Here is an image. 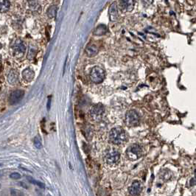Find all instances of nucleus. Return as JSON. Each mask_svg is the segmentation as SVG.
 Masks as SVG:
<instances>
[{"label": "nucleus", "mask_w": 196, "mask_h": 196, "mask_svg": "<svg viewBox=\"0 0 196 196\" xmlns=\"http://www.w3.org/2000/svg\"><path fill=\"white\" fill-rule=\"evenodd\" d=\"M125 122L128 126H137L139 124V116L137 112L133 110L128 111L125 116Z\"/></svg>", "instance_id": "obj_4"}, {"label": "nucleus", "mask_w": 196, "mask_h": 196, "mask_svg": "<svg viewBox=\"0 0 196 196\" xmlns=\"http://www.w3.org/2000/svg\"><path fill=\"white\" fill-rule=\"evenodd\" d=\"M27 180H28L30 183H34V184L37 185V186H38L39 187H41V188H44V187H45L44 184L43 183H41V182L35 180V179H32L31 177H28V176H27Z\"/></svg>", "instance_id": "obj_19"}, {"label": "nucleus", "mask_w": 196, "mask_h": 196, "mask_svg": "<svg viewBox=\"0 0 196 196\" xmlns=\"http://www.w3.org/2000/svg\"><path fill=\"white\" fill-rule=\"evenodd\" d=\"M107 27L104 24H100L95 29L93 33L95 35H103L107 33Z\"/></svg>", "instance_id": "obj_15"}, {"label": "nucleus", "mask_w": 196, "mask_h": 196, "mask_svg": "<svg viewBox=\"0 0 196 196\" xmlns=\"http://www.w3.org/2000/svg\"><path fill=\"white\" fill-rule=\"evenodd\" d=\"M126 153L129 159L133 161V160L137 159V158H139L141 156L142 149H141V147L139 145L133 144L130 146V147H128V148L127 149Z\"/></svg>", "instance_id": "obj_5"}, {"label": "nucleus", "mask_w": 196, "mask_h": 196, "mask_svg": "<svg viewBox=\"0 0 196 196\" xmlns=\"http://www.w3.org/2000/svg\"><path fill=\"white\" fill-rule=\"evenodd\" d=\"M106 78L105 71L100 67H95L92 68L90 72V78L95 83H100Z\"/></svg>", "instance_id": "obj_2"}, {"label": "nucleus", "mask_w": 196, "mask_h": 196, "mask_svg": "<svg viewBox=\"0 0 196 196\" xmlns=\"http://www.w3.org/2000/svg\"><path fill=\"white\" fill-rule=\"evenodd\" d=\"M16 195H16V192H15V190H12V192H11V196H16Z\"/></svg>", "instance_id": "obj_23"}, {"label": "nucleus", "mask_w": 196, "mask_h": 196, "mask_svg": "<svg viewBox=\"0 0 196 196\" xmlns=\"http://www.w3.org/2000/svg\"><path fill=\"white\" fill-rule=\"evenodd\" d=\"M47 196H50V195H48Z\"/></svg>", "instance_id": "obj_25"}, {"label": "nucleus", "mask_w": 196, "mask_h": 196, "mask_svg": "<svg viewBox=\"0 0 196 196\" xmlns=\"http://www.w3.org/2000/svg\"><path fill=\"white\" fill-rule=\"evenodd\" d=\"M8 82L10 85H16L19 82V74L16 70H10L8 75Z\"/></svg>", "instance_id": "obj_12"}, {"label": "nucleus", "mask_w": 196, "mask_h": 196, "mask_svg": "<svg viewBox=\"0 0 196 196\" xmlns=\"http://www.w3.org/2000/svg\"><path fill=\"white\" fill-rule=\"evenodd\" d=\"M128 191L131 195L132 196H137L142 191V185L141 183L138 181L133 182L132 185L128 189Z\"/></svg>", "instance_id": "obj_10"}, {"label": "nucleus", "mask_w": 196, "mask_h": 196, "mask_svg": "<svg viewBox=\"0 0 196 196\" xmlns=\"http://www.w3.org/2000/svg\"><path fill=\"white\" fill-rule=\"evenodd\" d=\"M91 115L95 118H99L104 113V107L101 104H97L91 108Z\"/></svg>", "instance_id": "obj_9"}, {"label": "nucleus", "mask_w": 196, "mask_h": 196, "mask_svg": "<svg viewBox=\"0 0 196 196\" xmlns=\"http://www.w3.org/2000/svg\"><path fill=\"white\" fill-rule=\"evenodd\" d=\"M20 183H21V185H22V187H25V188H27V186H25V185H24V184H25V183H22V182H21Z\"/></svg>", "instance_id": "obj_24"}, {"label": "nucleus", "mask_w": 196, "mask_h": 196, "mask_svg": "<svg viewBox=\"0 0 196 196\" xmlns=\"http://www.w3.org/2000/svg\"><path fill=\"white\" fill-rule=\"evenodd\" d=\"M120 158V155L118 151L114 149H111L105 155V161L109 165H114L117 164Z\"/></svg>", "instance_id": "obj_3"}, {"label": "nucleus", "mask_w": 196, "mask_h": 196, "mask_svg": "<svg viewBox=\"0 0 196 196\" xmlns=\"http://www.w3.org/2000/svg\"><path fill=\"white\" fill-rule=\"evenodd\" d=\"M108 13H109L110 19L113 22H115L118 19V9H117V2H113L110 6L109 10H108Z\"/></svg>", "instance_id": "obj_11"}, {"label": "nucleus", "mask_w": 196, "mask_h": 196, "mask_svg": "<svg viewBox=\"0 0 196 196\" xmlns=\"http://www.w3.org/2000/svg\"><path fill=\"white\" fill-rule=\"evenodd\" d=\"M35 77V72L30 69H26L22 72V78L27 82H30Z\"/></svg>", "instance_id": "obj_13"}, {"label": "nucleus", "mask_w": 196, "mask_h": 196, "mask_svg": "<svg viewBox=\"0 0 196 196\" xmlns=\"http://www.w3.org/2000/svg\"><path fill=\"white\" fill-rule=\"evenodd\" d=\"M135 6L134 0H120L119 7L124 12H131Z\"/></svg>", "instance_id": "obj_8"}, {"label": "nucleus", "mask_w": 196, "mask_h": 196, "mask_svg": "<svg viewBox=\"0 0 196 196\" xmlns=\"http://www.w3.org/2000/svg\"><path fill=\"white\" fill-rule=\"evenodd\" d=\"M58 8L56 5H52L49 7L47 10V16L49 19H52V18L56 17V13H57Z\"/></svg>", "instance_id": "obj_17"}, {"label": "nucleus", "mask_w": 196, "mask_h": 196, "mask_svg": "<svg viewBox=\"0 0 196 196\" xmlns=\"http://www.w3.org/2000/svg\"><path fill=\"white\" fill-rule=\"evenodd\" d=\"M34 145H35V147L38 149H41V147H42L41 139L38 136H35V139H34Z\"/></svg>", "instance_id": "obj_20"}, {"label": "nucleus", "mask_w": 196, "mask_h": 196, "mask_svg": "<svg viewBox=\"0 0 196 196\" xmlns=\"http://www.w3.org/2000/svg\"><path fill=\"white\" fill-rule=\"evenodd\" d=\"M98 51H99V49H98L97 47L95 46V45H91L85 49V54L89 57H94L96 55H97Z\"/></svg>", "instance_id": "obj_14"}, {"label": "nucleus", "mask_w": 196, "mask_h": 196, "mask_svg": "<svg viewBox=\"0 0 196 196\" xmlns=\"http://www.w3.org/2000/svg\"><path fill=\"white\" fill-rule=\"evenodd\" d=\"M50 105H51V97H49V98H48V103H47L48 110H49V108H50Z\"/></svg>", "instance_id": "obj_22"}, {"label": "nucleus", "mask_w": 196, "mask_h": 196, "mask_svg": "<svg viewBox=\"0 0 196 196\" xmlns=\"http://www.w3.org/2000/svg\"><path fill=\"white\" fill-rule=\"evenodd\" d=\"M0 4H1V11L2 13H5L8 11L10 7V3L8 0H0Z\"/></svg>", "instance_id": "obj_16"}, {"label": "nucleus", "mask_w": 196, "mask_h": 196, "mask_svg": "<svg viewBox=\"0 0 196 196\" xmlns=\"http://www.w3.org/2000/svg\"><path fill=\"white\" fill-rule=\"evenodd\" d=\"M13 50L14 56L17 58H20L24 56L26 51V47L24 44L21 41H16L13 45Z\"/></svg>", "instance_id": "obj_6"}, {"label": "nucleus", "mask_w": 196, "mask_h": 196, "mask_svg": "<svg viewBox=\"0 0 196 196\" xmlns=\"http://www.w3.org/2000/svg\"><path fill=\"white\" fill-rule=\"evenodd\" d=\"M126 139V134L122 128H114L109 133V140L116 145H120L123 143Z\"/></svg>", "instance_id": "obj_1"}, {"label": "nucleus", "mask_w": 196, "mask_h": 196, "mask_svg": "<svg viewBox=\"0 0 196 196\" xmlns=\"http://www.w3.org/2000/svg\"><path fill=\"white\" fill-rule=\"evenodd\" d=\"M10 177L13 179H21V175L19 172H13L10 175Z\"/></svg>", "instance_id": "obj_21"}, {"label": "nucleus", "mask_w": 196, "mask_h": 196, "mask_svg": "<svg viewBox=\"0 0 196 196\" xmlns=\"http://www.w3.org/2000/svg\"><path fill=\"white\" fill-rule=\"evenodd\" d=\"M29 7L33 10H37L39 8V4L38 0H28Z\"/></svg>", "instance_id": "obj_18"}, {"label": "nucleus", "mask_w": 196, "mask_h": 196, "mask_svg": "<svg viewBox=\"0 0 196 196\" xmlns=\"http://www.w3.org/2000/svg\"><path fill=\"white\" fill-rule=\"evenodd\" d=\"M24 95V91L18 89V90H15L10 94L9 97V102L10 104L14 105L19 103L22 99L23 98Z\"/></svg>", "instance_id": "obj_7"}]
</instances>
